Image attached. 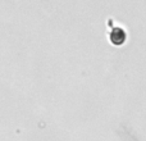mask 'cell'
<instances>
[{"label": "cell", "instance_id": "cell-1", "mask_svg": "<svg viewBox=\"0 0 146 141\" xmlns=\"http://www.w3.org/2000/svg\"><path fill=\"white\" fill-rule=\"evenodd\" d=\"M108 37H109V41H110L111 45L122 46L127 41L128 35H127V31L124 30L123 27L117 26V27L110 28V31H109V33H108Z\"/></svg>", "mask_w": 146, "mask_h": 141}]
</instances>
